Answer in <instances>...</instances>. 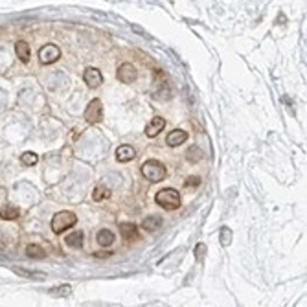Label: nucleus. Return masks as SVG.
I'll use <instances>...</instances> for the list:
<instances>
[{
  "mask_svg": "<svg viewBox=\"0 0 307 307\" xmlns=\"http://www.w3.org/2000/svg\"><path fill=\"white\" fill-rule=\"evenodd\" d=\"M155 201L164 210H177V208H181V193L173 188L160 189L157 193V197H155Z\"/></svg>",
  "mask_w": 307,
  "mask_h": 307,
  "instance_id": "obj_1",
  "label": "nucleus"
},
{
  "mask_svg": "<svg viewBox=\"0 0 307 307\" xmlns=\"http://www.w3.org/2000/svg\"><path fill=\"white\" fill-rule=\"evenodd\" d=\"M142 175L151 182H160L166 179L168 171H166V166L160 164L158 160H147V162L142 166Z\"/></svg>",
  "mask_w": 307,
  "mask_h": 307,
  "instance_id": "obj_2",
  "label": "nucleus"
},
{
  "mask_svg": "<svg viewBox=\"0 0 307 307\" xmlns=\"http://www.w3.org/2000/svg\"><path fill=\"white\" fill-rule=\"evenodd\" d=\"M75 223H77V217L74 212H59L52 219V230L54 234H63L64 230L75 226Z\"/></svg>",
  "mask_w": 307,
  "mask_h": 307,
  "instance_id": "obj_3",
  "label": "nucleus"
},
{
  "mask_svg": "<svg viewBox=\"0 0 307 307\" xmlns=\"http://www.w3.org/2000/svg\"><path fill=\"white\" fill-rule=\"evenodd\" d=\"M101 118H103V103H101V100L94 98L85 109V120L88 123H100Z\"/></svg>",
  "mask_w": 307,
  "mask_h": 307,
  "instance_id": "obj_4",
  "label": "nucleus"
},
{
  "mask_svg": "<svg viewBox=\"0 0 307 307\" xmlns=\"http://www.w3.org/2000/svg\"><path fill=\"white\" fill-rule=\"evenodd\" d=\"M59 57H61V50H59V46H56V44H44L43 48L39 50V61H41V64L56 63Z\"/></svg>",
  "mask_w": 307,
  "mask_h": 307,
  "instance_id": "obj_5",
  "label": "nucleus"
},
{
  "mask_svg": "<svg viewBox=\"0 0 307 307\" xmlns=\"http://www.w3.org/2000/svg\"><path fill=\"white\" fill-rule=\"evenodd\" d=\"M136 77H138V70L132 66L131 63H123L122 66L118 68V79L122 83H134L136 81Z\"/></svg>",
  "mask_w": 307,
  "mask_h": 307,
  "instance_id": "obj_6",
  "label": "nucleus"
},
{
  "mask_svg": "<svg viewBox=\"0 0 307 307\" xmlns=\"http://www.w3.org/2000/svg\"><path fill=\"white\" fill-rule=\"evenodd\" d=\"M83 79L87 83L90 88H98L103 83V75L98 68H92V66H88L85 72H83Z\"/></svg>",
  "mask_w": 307,
  "mask_h": 307,
  "instance_id": "obj_7",
  "label": "nucleus"
},
{
  "mask_svg": "<svg viewBox=\"0 0 307 307\" xmlns=\"http://www.w3.org/2000/svg\"><path fill=\"white\" fill-rule=\"evenodd\" d=\"M164 127H166V120L160 118V116H155L149 122V125L145 127V134L149 138H155L157 134H160L164 131Z\"/></svg>",
  "mask_w": 307,
  "mask_h": 307,
  "instance_id": "obj_8",
  "label": "nucleus"
},
{
  "mask_svg": "<svg viewBox=\"0 0 307 307\" xmlns=\"http://www.w3.org/2000/svg\"><path fill=\"white\" fill-rule=\"evenodd\" d=\"M188 140V132L182 131V129H175V131H171L166 138V144L170 145V147H177V145L184 144Z\"/></svg>",
  "mask_w": 307,
  "mask_h": 307,
  "instance_id": "obj_9",
  "label": "nucleus"
},
{
  "mask_svg": "<svg viewBox=\"0 0 307 307\" xmlns=\"http://www.w3.org/2000/svg\"><path fill=\"white\" fill-rule=\"evenodd\" d=\"M134 157H136V151H134L132 145L125 144V145H120L118 149H116V160L118 162H129Z\"/></svg>",
  "mask_w": 307,
  "mask_h": 307,
  "instance_id": "obj_10",
  "label": "nucleus"
},
{
  "mask_svg": "<svg viewBox=\"0 0 307 307\" xmlns=\"http://www.w3.org/2000/svg\"><path fill=\"white\" fill-rule=\"evenodd\" d=\"M120 234H122V238L127 239V241H134L138 239V226L132 225V223H122L120 225Z\"/></svg>",
  "mask_w": 307,
  "mask_h": 307,
  "instance_id": "obj_11",
  "label": "nucleus"
},
{
  "mask_svg": "<svg viewBox=\"0 0 307 307\" xmlns=\"http://www.w3.org/2000/svg\"><path fill=\"white\" fill-rule=\"evenodd\" d=\"M162 226V217L160 215H149V217H145L142 221V228L147 230V232H155Z\"/></svg>",
  "mask_w": 307,
  "mask_h": 307,
  "instance_id": "obj_12",
  "label": "nucleus"
},
{
  "mask_svg": "<svg viewBox=\"0 0 307 307\" xmlns=\"http://www.w3.org/2000/svg\"><path fill=\"white\" fill-rule=\"evenodd\" d=\"M15 54L19 57L22 63H28L30 61V44L26 43V41H19V43L15 44Z\"/></svg>",
  "mask_w": 307,
  "mask_h": 307,
  "instance_id": "obj_13",
  "label": "nucleus"
},
{
  "mask_svg": "<svg viewBox=\"0 0 307 307\" xmlns=\"http://www.w3.org/2000/svg\"><path fill=\"white\" fill-rule=\"evenodd\" d=\"M96 241H98V245H100V246H111V245L114 243V234L111 232V230L103 228V230H100V232H98V236H96Z\"/></svg>",
  "mask_w": 307,
  "mask_h": 307,
  "instance_id": "obj_14",
  "label": "nucleus"
},
{
  "mask_svg": "<svg viewBox=\"0 0 307 307\" xmlns=\"http://www.w3.org/2000/svg\"><path fill=\"white\" fill-rule=\"evenodd\" d=\"M83 241H85V236H83V232H79V230H75V232L68 234L66 239H64V243L68 245V246H74V248L83 246Z\"/></svg>",
  "mask_w": 307,
  "mask_h": 307,
  "instance_id": "obj_15",
  "label": "nucleus"
},
{
  "mask_svg": "<svg viewBox=\"0 0 307 307\" xmlns=\"http://www.w3.org/2000/svg\"><path fill=\"white\" fill-rule=\"evenodd\" d=\"M20 215V210L17 206H4L2 210H0V217L6 221H13L17 219Z\"/></svg>",
  "mask_w": 307,
  "mask_h": 307,
  "instance_id": "obj_16",
  "label": "nucleus"
},
{
  "mask_svg": "<svg viewBox=\"0 0 307 307\" xmlns=\"http://www.w3.org/2000/svg\"><path fill=\"white\" fill-rule=\"evenodd\" d=\"M111 197V189L107 188V186H96L94 191H92V199L96 202H101V201H107Z\"/></svg>",
  "mask_w": 307,
  "mask_h": 307,
  "instance_id": "obj_17",
  "label": "nucleus"
},
{
  "mask_svg": "<svg viewBox=\"0 0 307 307\" xmlns=\"http://www.w3.org/2000/svg\"><path fill=\"white\" fill-rule=\"evenodd\" d=\"M26 254H28V257L39 259V257L46 256V250H44L41 245H28V246H26Z\"/></svg>",
  "mask_w": 307,
  "mask_h": 307,
  "instance_id": "obj_18",
  "label": "nucleus"
},
{
  "mask_svg": "<svg viewBox=\"0 0 307 307\" xmlns=\"http://www.w3.org/2000/svg\"><path fill=\"white\" fill-rule=\"evenodd\" d=\"M37 160H39V157L35 153H32V151H26V153L20 155V162L24 164V166H35Z\"/></svg>",
  "mask_w": 307,
  "mask_h": 307,
  "instance_id": "obj_19",
  "label": "nucleus"
},
{
  "mask_svg": "<svg viewBox=\"0 0 307 307\" xmlns=\"http://www.w3.org/2000/svg\"><path fill=\"white\" fill-rule=\"evenodd\" d=\"M219 241H221L223 246H228V245L232 243V232H230V228H228V226H223V228H221Z\"/></svg>",
  "mask_w": 307,
  "mask_h": 307,
  "instance_id": "obj_20",
  "label": "nucleus"
},
{
  "mask_svg": "<svg viewBox=\"0 0 307 307\" xmlns=\"http://www.w3.org/2000/svg\"><path fill=\"white\" fill-rule=\"evenodd\" d=\"M186 157H188L189 162H199L202 158V151L197 147V145H193V147H189L188 153H186Z\"/></svg>",
  "mask_w": 307,
  "mask_h": 307,
  "instance_id": "obj_21",
  "label": "nucleus"
},
{
  "mask_svg": "<svg viewBox=\"0 0 307 307\" xmlns=\"http://www.w3.org/2000/svg\"><path fill=\"white\" fill-rule=\"evenodd\" d=\"M72 293V287L70 285H61V287H56L50 291L52 296H68Z\"/></svg>",
  "mask_w": 307,
  "mask_h": 307,
  "instance_id": "obj_22",
  "label": "nucleus"
},
{
  "mask_svg": "<svg viewBox=\"0 0 307 307\" xmlns=\"http://www.w3.org/2000/svg\"><path fill=\"white\" fill-rule=\"evenodd\" d=\"M204 257H206V245L199 243L195 246V259H197V261H202Z\"/></svg>",
  "mask_w": 307,
  "mask_h": 307,
  "instance_id": "obj_23",
  "label": "nucleus"
},
{
  "mask_svg": "<svg viewBox=\"0 0 307 307\" xmlns=\"http://www.w3.org/2000/svg\"><path fill=\"white\" fill-rule=\"evenodd\" d=\"M184 186H188V188H197V186H201V179H199V177H188L186 182H184Z\"/></svg>",
  "mask_w": 307,
  "mask_h": 307,
  "instance_id": "obj_24",
  "label": "nucleus"
}]
</instances>
